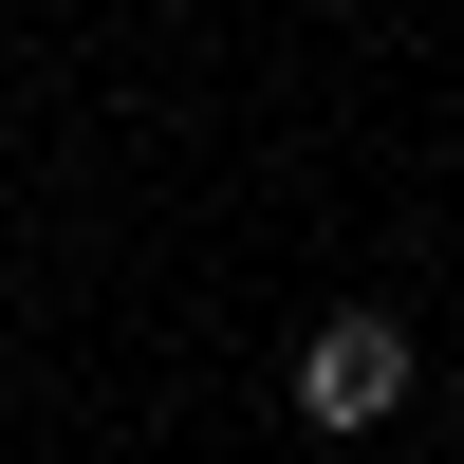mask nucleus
Listing matches in <instances>:
<instances>
[{
  "instance_id": "obj_1",
  "label": "nucleus",
  "mask_w": 464,
  "mask_h": 464,
  "mask_svg": "<svg viewBox=\"0 0 464 464\" xmlns=\"http://www.w3.org/2000/svg\"><path fill=\"white\" fill-rule=\"evenodd\" d=\"M409 409V316H316V353H297V428H391Z\"/></svg>"
}]
</instances>
